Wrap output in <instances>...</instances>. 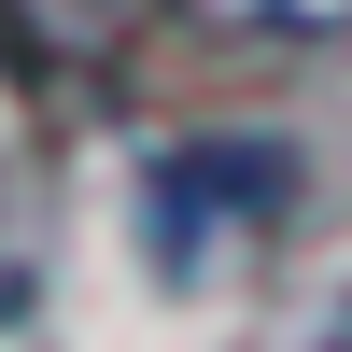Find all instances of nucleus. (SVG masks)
<instances>
[{"label": "nucleus", "instance_id": "nucleus-4", "mask_svg": "<svg viewBox=\"0 0 352 352\" xmlns=\"http://www.w3.org/2000/svg\"><path fill=\"white\" fill-rule=\"evenodd\" d=\"M310 352H352V310H338V324H324V338H310Z\"/></svg>", "mask_w": 352, "mask_h": 352}, {"label": "nucleus", "instance_id": "nucleus-1", "mask_svg": "<svg viewBox=\"0 0 352 352\" xmlns=\"http://www.w3.org/2000/svg\"><path fill=\"white\" fill-rule=\"evenodd\" d=\"M282 212H296V155H282V141H184V155H155V184H141V226H155L169 282L240 268Z\"/></svg>", "mask_w": 352, "mask_h": 352}, {"label": "nucleus", "instance_id": "nucleus-3", "mask_svg": "<svg viewBox=\"0 0 352 352\" xmlns=\"http://www.w3.org/2000/svg\"><path fill=\"white\" fill-rule=\"evenodd\" d=\"M226 43H352V0H184Z\"/></svg>", "mask_w": 352, "mask_h": 352}, {"label": "nucleus", "instance_id": "nucleus-2", "mask_svg": "<svg viewBox=\"0 0 352 352\" xmlns=\"http://www.w3.org/2000/svg\"><path fill=\"white\" fill-rule=\"evenodd\" d=\"M0 43H14L28 85H71L127 43V0H0Z\"/></svg>", "mask_w": 352, "mask_h": 352}]
</instances>
